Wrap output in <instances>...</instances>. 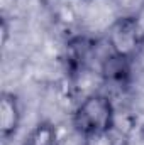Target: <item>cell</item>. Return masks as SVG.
<instances>
[{"mask_svg":"<svg viewBox=\"0 0 144 145\" xmlns=\"http://www.w3.org/2000/svg\"><path fill=\"white\" fill-rule=\"evenodd\" d=\"M114 105L110 98L100 93L87 96L73 113V127L81 135L108 132L114 127Z\"/></svg>","mask_w":144,"mask_h":145,"instance_id":"cell-1","label":"cell"},{"mask_svg":"<svg viewBox=\"0 0 144 145\" xmlns=\"http://www.w3.org/2000/svg\"><path fill=\"white\" fill-rule=\"evenodd\" d=\"M144 42V32L139 27L136 15L119 17L112 22L108 29V46L110 52L134 59Z\"/></svg>","mask_w":144,"mask_h":145,"instance_id":"cell-2","label":"cell"},{"mask_svg":"<svg viewBox=\"0 0 144 145\" xmlns=\"http://www.w3.org/2000/svg\"><path fill=\"white\" fill-rule=\"evenodd\" d=\"M100 74L107 84L119 86V88L127 86L132 78V59L110 52L102 61Z\"/></svg>","mask_w":144,"mask_h":145,"instance_id":"cell-3","label":"cell"},{"mask_svg":"<svg viewBox=\"0 0 144 145\" xmlns=\"http://www.w3.org/2000/svg\"><path fill=\"white\" fill-rule=\"evenodd\" d=\"M20 125V106L14 93L3 91L0 95V133L7 142L12 138Z\"/></svg>","mask_w":144,"mask_h":145,"instance_id":"cell-4","label":"cell"},{"mask_svg":"<svg viewBox=\"0 0 144 145\" xmlns=\"http://www.w3.org/2000/svg\"><path fill=\"white\" fill-rule=\"evenodd\" d=\"M58 130L51 121H41L31 130L24 145H56Z\"/></svg>","mask_w":144,"mask_h":145,"instance_id":"cell-5","label":"cell"},{"mask_svg":"<svg viewBox=\"0 0 144 145\" xmlns=\"http://www.w3.org/2000/svg\"><path fill=\"white\" fill-rule=\"evenodd\" d=\"M83 145H115V140L108 132H95L83 135Z\"/></svg>","mask_w":144,"mask_h":145,"instance_id":"cell-6","label":"cell"},{"mask_svg":"<svg viewBox=\"0 0 144 145\" xmlns=\"http://www.w3.org/2000/svg\"><path fill=\"white\" fill-rule=\"evenodd\" d=\"M10 36V29H9V24H7V15H2L0 17V44L5 46L7 40Z\"/></svg>","mask_w":144,"mask_h":145,"instance_id":"cell-7","label":"cell"},{"mask_svg":"<svg viewBox=\"0 0 144 145\" xmlns=\"http://www.w3.org/2000/svg\"><path fill=\"white\" fill-rule=\"evenodd\" d=\"M19 0H0V10H2V15H7V12H10L15 5H17Z\"/></svg>","mask_w":144,"mask_h":145,"instance_id":"cell-8","label":"cell"},{"mask_svg":"<svg viewBox=\"0 0 144 145\" xmlns=\"http://www.w3.org/2000/svg\"><path fill=\"white\" fill-rule=\"evenodd\" d=\"M136 19H137V22H139V27L143 29V32H144V7L141 8V12L136 15Z\"/></svg>","mask_w":144,"mask_h":145,"instance_id":"cell-9","label":"cell"},{"mask_svg":"<svg viewBox=\"0 0 144 145\" xmlns=\"http://www.w3.org/2000/svg\"><path fill=\"white\" fill-rule=\"evenodd\" d=\"M141 138H143V144H144V127H143V130H141Z\"/></svg>","mask_w":144,"mask_h":145,"instance_id":"cell-10","label":"cell"}]
</instances>
